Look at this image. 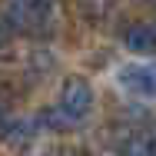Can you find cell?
I'll return each mask as SVG.
<instances>
[{
	"label": "cell",
	"mask_w": 156,
	"mask_h": 156,
	"mask_svg": "<svg viewBox=\"0 0 156 156\" xmlns=\"http://www.w3.org/2000/svg\"><path fill=\"white\" fill-rule=\"evenodd\" d=\"M113 156H150V143L143 140V136H129L126 143L116 146V153Z\"/></svg>",
	"instance_id": "obj_5"
},
{
	"label": "cell",
	"mask_w": 156,
	"mask_h": 156,
	"mask_svg": "<svg viewBox=\"0 0 156 156\" xmlns=\"http://www.w3.org/2000/svg\"><path fill=\"white\" fill-rule=\"evenodd\" d=\"M76 156H93V153H76Z\"/></svg>",
	"instance_id": "obj_9"
},
{
	"label": "cell",
	"mask_w": 156,
	"mask_h": 156,
	"mask_svg": "<svg viewBox=\"0 0 156 156\" xmlns=\"http://www.w3.org/2000/svg\"><path fill=\"white\" fill-rule=\"evenodd\" d=\"M116 80L126 93L143 96V100H156V63H126Z\"/></svg>",
	"instance_id": "obj_3"
},
{
	"label": "cell",
	"mask_w": 156,
	"mask_h": 156,
	"mask_svg": "<svg viewBox=\"0 0 156 156\" xmlns=\"http://www.w3.org/2000/svg\"><path fill=\"white\" fill-rule=\"evenodd\" d=\"M43 156H60V153H43Z\"/></svg>",
	"instance_id": "obj_8"
},
{
	"label": "cell",
	"mask_w": 156,
	"mask_h": 156,
	"mask_svg": "<svg viewBox=\"0 0 156 156\" xmlns=\"http://www.w3.org/2000/svg\"><path fill=\"white\" fill-rule=\"evenodd\" d=\"M110 7H113V0H80V10L90 17H103Z\"/></svg>",
	"instance_id": "obj_6"
},
{
	"label": "cell",
	"mask_w": 156,
	"mask_h": 156,
	"mask_svg": "<svg viewBox=\"0 0 156 156\" xmlns=\"http://www.w3.org/2000/svg\"><path fill=\"white\" fill-rule=\"evenodd\" d=\"M60 113L70 123H80V120H87L93 113V87H90V80L66 76V83L60 90Z\"/></svg>",
	"instance_id": "obj_2"
},
{
	"label": "cell",
	"mask_w": 156,
	"mask_h": 156,
	"mask_svg": "<svg viewBox=\"0 0 156 156\" xmlns=\"http://www.w3.org/2000/svg\"><path fill=\"white\" fill-rule=\"evenodd\" d=\"M150 156H156V136H153V143H150Z\"/></svg>",
	"instance_id": "obj_7"
},
{
	"label": "cell",
	"mask_w": 156,
	"mask_h": 156,
	"mask_svg": "<svg viewBox=\"0 0 156 156\" xmlns=\"http://www.w3.org/2000/svg\"><path fill=\"white\" fill-rule=\"evenodd\" d=\"M123 40H126V50H133V53H153L156 50V30L153 27H129Z\"/></svg>",
	"instance_id": "obj_4"
},
{
	"label": "cell",
	"mask_w": 156,
	"mask_h": 156,
	"mask_svg": "<svg viewBox=\"0 0 156 156\" xmlns=\"http://www.w3.org/2000/svg\"><path fill=\"white\" fill-rule=\"evenodd\" d=\"M3 20L13 33L50 37L57 30V7H53V0H7Z\"/></svg>",
	"instance_id": "obj_1"
}]
</instances>
